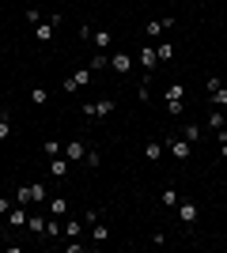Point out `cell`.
Here are the masks:
<instances>
[{"label":"cell","mask_w":227,"mask_h":253,"mask_svg":"<svg viewBox=\"0 0 227 253\" xmlns=\"http://www.w3.org/2000/svg\"><path fill=\"white\" fill-rule=\"evenodd\" d=\"M45 201V181H31V185H15V204H42Z\"/></svg>","instance_id":"6da1fadb"},{"label":"cell","mask_w":227,"mask_h":253,"mask_svg":"<svg viewBox=\"0 0 227 253\" xmlns=\"http://www.w3.org/2000/svg\"><path fill=\"white\" fill-rule=\"evenodd\" d=\"M163 102H167V110H171L174 117L185 114V87L182 84H171L167 91H163Z\"/></svg>","instance_id":"7a4b0ae2"},{"label":"cell","mask_w":227,"mask_h":253,"mask_svg":"<svg viewBox=\"0 0 227 253\" xmlns=\"http://www.w3.org/2000/svg\"><path fill=\"white\" fill-rule=\"evenodd\" d=\"M163 148H167V151H174V159H182V163H185L189 155H193V144H189V140H182V136H174V132H171L167 140H163Z\"/></svg>","instance_id":"3957f363"},{"label":"cell","mask_w":227,"mask_h":253,"mask_svg":"<svg viewBox=\"0 0 227 253\" xmlns=\"http://www.w3.org/2000/svg\"><path fill=\"white\" fill-rule=\"evenodd\" d=\"M174 211H178V223H182V227H193V223L201 219V208H197L193 201H178Z\"/></svg>","instance_id":"277c9868"},{"label":"cell","mask_w":227,"mask_h":253,"mask_svg":"<svg viewBox=\"0 0 227 253\" xmlns=\"http://www.w3.org/2000/svg\"><path fill=\"white\" fill-rule=\"evenodd\" d=\"M114 98H98V102H84V117H110L114 114Z\"/></svg>","instance_id":"5b68a950"},{"label":"cell","mask_w":227,"mask_h":253,"mask_svg":"<svg viewBox=\"0 0 227 253\" xmlns=\"http://www.w3.org/2000/svg\"><path fill=\"white\" fill-rule=\"evenodd\" d=\"M91 80H95V72H91V68L84 64V68H76V72L65 80V91H80V87H87Z\"/></svg>","instance_id":"8992f818"},{"label":"cell","mask_w":227,"mask_h":253,"mask_svg":"<svg viewBox=\"0 0 227 253\" xmlns=\"http://www.w3.org/2000/svg\"><path fill=\"white\" fill-rule=\"evenodd\" d=\"M167 31H174V15H163V19H151L148 27H144V34H148V38H159V34H167Z\"/></svg>","instance_id":"52a82bcc"},{"label":"cell","mask_w":227,"mask_h":253,"mask_svg":"<svg viewBox=\"0 0 227 253\" xmlns=\"http://www.w3.org/2000/svg\"><path fill=\"white\" fill-rule=\"evenodd\" d=\"M61 155H65L68 163H84V155H87L84 140H68V144H65V151H61Z\"/></svg>","instance_id":"ba28073f"},{"label":"cell","mask_w":227,"mask_h":253,"mask_svg":"<svg viewBox=\"0 0 227 253\" xmlns=\"http://www.w3.org/2000/svg\"><path fill=\"white\" fill-rule=\"evenodd\" d=\"M110 64H114V72L129 76V72H133V64H136V57H129V53H114V57H110Z\"/></svg>","instance_id":"9c48e42d"},{"label":"cell","mask_w":227,"mask_h":253,"mask_svg":"<svg viewBox=\"0 0 227 253\" xmlns=\"http://www.w3.org/2000/svg\"><path fill=\"white\" fill-rule=\"evenodd\" d=\"M87 42H95V49L106 53L110 42H114V34H110V31H98V27H91V38H87Z\"/></svg>","instance_id":"30bf717a"},{"label":"cell","mask_w":227,"mask_h":253,"mask_svg":"<svg viewBox=\"0 0 227 253\" xmlns=\"http://www.w3.org/2000/svg\"><path fill=\"white\" fill-rule=\"evenodd\" d=\"M68 167H72V163H68L65 155H53V159H49V170H53V178H68Z\"/></svg>","instance_id":"8fae6325"},{"label":"cell","mask_w":227,"mask_h":253,"mask_svg":"<svg viewBox=\"0 0 227 253\" xmlns=\"http://www.w3.org/2000/svg\"><path fill=\"white\" fill-rule=\"evenodd\" d=\"M136 61L144 64V72H151V68H155V64H159V53L151 49V45H144V49H140V57H136Z\"/></svg>","instance_id":"7c38bea8"},{"label":"cell","mask_w":227,"mask_h":253,"mask_svg":"<svg viewBox=\"0 0 227 253\" xmlns=\"http://www.w3.org/2000/svg\"><path fill=\"white\" fill-rule=\"evenodd\" d=\"M8 227H11V231H19V227H27V208H23V204H19L15 211H8Z\"/></svg>","instance_id":"4fadbf2b"},{"label":"cell","mask_w":227,"mask_h":253,"mask_svg":"<svg viewBox=\"0 0 227 253\" xmlns=\"http://www.w3.org/2000/svg\"><path fill=\"white\" fill-rule=\"evenodd\" d=\"M201 136H205V128H201V125H193V121H185V125H182V140H189V144H197V140H201Z\"/></svg>","instance_id":"5bb4252c"},{"label":"cell","mask_w":227,"mask_h":253,"mask_svg":"<svg viewBox=\"0 0 227 253\" xmlns=\"http://www.w3.org/2000/svg\"><path fill=\"white\" fill-rule=\"evenodd\" d=\"M163 151H167V148H163L159 140H151V144H144V159H148V163H159V155H163Z\"/></svg>","instance_id":"9a60e30c"},{"label":"cell","mask_w":227,"mask_h":253,"mask_svg":"<svg viewBox=\"0 0 227 253\" xmlns=\"http://www.w3.org/2000/svg\"><path fill=\"white\" fill-rule=\"evenodd\" d=\"M53 34H57V27H53V23H38V27H34V38H38V42H49Z\"/></svg>","instance_id":"2e32d148"},{"label":"cell","mask_w":227,"mask_h":253,"mask_svg":"<svg viewBox=\"0 0 227 253\" xmlns=\"http://www.w3.org/2000/svg\"><path fill=\"white\" fill-rule=\"evenodd\" d=\"M106 238H110V227H106V223H102V219L91 223V242H106Z\"/></svg>","instance_id":"e0dca14e"},{"label":"cell","mask_w":227,"mask_h":253,"mask_svg":"<svg viewBox=\"0 0 227 253\" xmlns=\"http://www.w3.org/2000/svg\"><path fill=\"white\" fill-rule=\"evenodd\" d=\"M27 231L31 234H45V215H27Z\"/></svg>","instance_id":"ac0fdd59"},{"label":"cell","mask_w":227,"mask_h":253,"mask_svg":"<svg viewBox=\"0 0 227 253\" xmlns=\"http://www.w3.org/2000/svg\"><path fill=\"white\" fill-rule=\"evenodd\" d=\"M224 125H227V110H220V106H216V110L208 114V128H224Z\"/></svg>","instance_id":"d6986e66"},{"label":"cell","mask_w":227,"mask_h":253,"mask_svg":"<svg viewBox=\"0 0 227 253\" xmlns=\"http://www.w3.org/2000/svg\"><path fill=\"white\" fill-rule=\"evenodd\" d=\"M106 64H110V57H106V53H102V49H98L95 57H91V61H87V68H91V72H102V68H106Z\"/></svg>","instance_id":"ffe728a7"},{"label":"cell","mask_w":227,"mask_h":253,"mask_svg":"<svg viewBox=\"0 0 227 253\" xmlns=\"http://www.w3.org/2000/svg\"><path fill=\"white\" fill-rule=\"evenodd\" d=\"M159 201H163V208H174V204L182 201V197H178V189H174V185H167V189H163V197H159Z\"/></svg>","instance_id":"44dd1931"},{"label":"cell","mask_w":227,"mask_h":253,"mask_svg":"<svg viewBox=\"0 0 227 253\" xmlns=\"http://www.w3.org/2000/svg\"><path fill=\"white\" fill-rule=\"evenodd\" d=\"M8 136H11V114L4 110L0 114V140H8Z\"/></svg>","instance_id":"7402d4cb"},{"label":"cell","mask_w":227,"mask_h":253,"mask_svg":"<svg viewBox=\"0 0 227 253\" xmlns=\"http://www.w3.org/2000/svg\"><path fill=\"white\" fill-rule=\"evenodd\" d=\"M65 234H68V238H80V234H84V223H80V219H68L65 223Z\"/></svg>","instance_id":"603a6c76"},{"label":"cell","mask_w":227,"mask_h":253,"mask_svg":"<svg viewBox=\"0 0 227 253\" xmlns=\"http://www.w3.org/2000/svg\"><path fill=\"white\" fill-rule=\"evenodd\" d=\"M68 211V201L65 197H53V204H49V215H65Z\"/></svg>","instance_id":"cb8c5ba5"},{"label":"cell","mask_w":227,"mask_h":253,"mask_svg":"<svg viewBox=\"0 0 227 253\" xmlns=\"http://www.w3.org/2000/svg\"><path fill=\"white\" fill-rule=\"evenodd\" d=\"M212 106H220V110H227V87H220V91H212Z\"/></svg>","instance_id":"d4e9b609"},{"label":"cell","mask_w":227,"mask_h":253,"mask_svg":"<svg viewBox=\"0 0 227 253\" xmlns=\"http://www.w3.org/2000/svg\"><path fill=\"white\" fill-rule=\"evenodd\" d=\"M45 155H49V159H53V155H61V151H65V144H61V140H45Z\"/></svg>","instance_id":"484cf974"},{"label":"cell","mask_w":227,"mask_h":253,"mask_svg":"<svg viewBox=\"0 0 227 253\" xmlns=\"http://www.w3.org/2000/svg\"><path fill=\"white\" fill-rule=\"evenodd\" d=\"M31 102H34V106H45V102H49V91H42V87H34V91H31Z\"/></svg>","instance_id":"4316f807"},{"label":"cell","mask_w":227,"mask_h":253,"mask_svg":"<svg viewBox=\"0 0 227 253\" xmlns=\"http://www.w3.org/2000/svg\"><path fill=\"white\" fill-rule=\"evenodd\" d=\"M84 163H87V167H91V170H98V167H102V155H98V151H91V148H87Z\"/></svg>","instance_id":"83f0119b"},{"label":"cell","mask_w":227,"mask_h":253,"mask_svg":"<svg viewBox=\"0 0 227 253\" xmlns=\"http://www.w3.org/2000/svg\"><path fill=\"white\" fill-rule=\"evenodd\" d=\"M155 53H159V61H171V57H174V42H163Z\"/></svg>","instance_id":"f1b7e54d"},{"label":"cell","mask_w":227,"mask_h":253,"mask_svg":"<svg viewBox=\"0 0 227 253\" xmlns=\"http://www.w3.org/2000/svg\"><path fill=\"white\" fill-rule=\"evenodd\" d=\"M23 15H27V23H31V27H38V23H42V11H38V8H27Z\"/></svg>","instance_id":"f546056e"},{"label":"cell","mask_w":227,"mask_h":253,"mask_svg":"<svg viewBox=\"0 0 227 253\" xmlns=\"http://www.w3.org/2000/svg\"><path fill=\"white\" fill-rule=\"evenodd\" d=\"M220 87H224V80H220V76H208V80H205V91H208V95H212V91H220Z\"/></svg>","instance_id":"4dcf8cb0"},{"label":"cell","mask_w":227,"mask_h":253,"mask_svg":"<svg viewBox=\"0 0 227 253\" xmlns=\"http://www.w3.org/2000/svg\"><path fill=\"white\" fill-rule=\"evenodd\" d=\"M98 219H102V211H98V208L84 211V227H91V223H98Z\"/></svg>","instance_id":"1f68e13d"},{"label":"cell","mask_w":227,"mask_h":253,"mask_svg":"<svg viewBox=\"0 0 227 253\" xmlns=\"http://www.w3.org/2000/svg\"><path fill=\"white\" fill-rule=\"evenodd\" d=\"M11 201H15V197H0V219H4V215L11 211Z\"/></svg>","instance_id":"d6a6232c"},{"label":"cell","mask_w":227,"mask_h":253,"mask_svg":"<svg viewBox=\"0 0 227 253\" xmlns=\"http://www.w3.org/2000/svg\"><path fill=\"white\" fill-rule=\"evenodd\" d=\"M220 159H227V140H224V144H220Z\"/></svg>","instance_id":"836d02e7"},{"label":"cell","mask_w":227,"mask_h":253,"mask_svg":"<svg viewBox=\"0 0 227 253\" xmlns=\"http://www.w3.org/2000/svg\"><path fill=\"white\" fill-rule=\"evenodd\" d=\"M224 174H227V159H224Z\"/></svg>","instance_id":"e575fe53"}]
</instances>
